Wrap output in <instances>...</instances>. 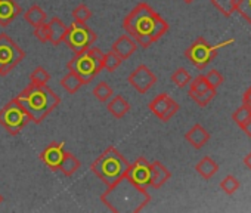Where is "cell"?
<instances>
[{
  "mask_svg": "<svg viewBox=\"0 0 251 213\" xmlns=\"http://www.w3.org/2000/svg\"><path fill=\"white\" fill-rule=\"evenodd\" d=\"M123 28L138 46L148 49L169 31V23L147 2H142L123 20Z\"/></svg>",
  "mask_w": 251,
  "mask_h": 213,
  "instance_id": "1",
  "label": "cell"
},
{
  "mask_svg": "<svg viewBox=\"0 0 251 213\" xmlns=\"http://www.w3.org/2000/svg\"><path fill=\"white\" fill-rule=\"evenodd\" d=\"M100 200L111 212L136 213L151 201V195L147 188L136 185L124 175L115 184L106 186Z\"/></svg>",
  "mask_w": 251,
  "mask_h": 213,
  "instance_id": "2",
  "label": "cell"
},
{
  "mask_svg": "<svg viewBox=\"0 0 251 213\" xmlns=\"http://www.w3.org/2000/svg\"><path fill=\"white\" fill-rule=\"evenodd\" d=\"M15 98L27 111L30 120L36 125L43 123L61 104V98L46 84L30 83Z\"/></svg>",
  "mask_w": 251,
  "mask_h": 213,
  "instance_id": "3",
  "label": "cell"
},
{
  "mask_svg": "<svg viewBox=\"0 0 251 213\" xmlns=\"http://www.w3.org/2000/svg\"><path fill=\"white\" fill-rule=\"evenodd\" d=\"M129 164L130 163L126 160V157L115 147H108L90 164V170L98 179H100L106 186H109L126 175Z\"/></svg>",
  "mask_w": 251,
  "mask_h": 213,
  "instance_id": "4",
  "label": "cell"
},
{
  "mask_svg": "<svg viewBox=\"0 0 251 213\" xmlns=\"http://www.w3.org/2000/svg\"><path fill=\"white\" fill-rule=\"evenodd\" d=\"M102 55L103 52L99 48H89L84 52L74 53V56L68 61L67 68L77 74L84 84L90 83L103 68H102Z\"/></svg>",
  "mask_w": 251,
  "mask_h": 213,
  "instance_id": "5",
  "label": "cell"
},
{
  "mask_svg": "<svg viewBox=\"0 0 251 213\" xmlns=\"http://www.w3.org/2000/svg\"><path fill=\"white\" fill-rule=\"evenodd\" d=\"M30 117L23 105L17 101V98L11 99L6 105L0 108V126H2L9 135L17 136L20 132L30 123Z\"/></svg>",
  "mask_w": 251,
  "mask_h": 213,
  "instance_id": "6",
  "label": "cell"
},
{
  "mask_svg": "<svg viewBox=\"0 0 251 213\" xmlns=\"http://www.w3.org/2000/svg\"><path fill=\"white\" fill-rule=\"evenodd\" d=\"M96 40H98V34L89 26H86V23L74 21L68 27V33L64 43L68 46V49L73 53H80L92 48Z\"/></svg>",
  "mask_w": 251,
  "mask_h": 213,
  "instance_id": "7",
  "label": "cell"
},
{
  "mask_svg": "<svg viewBox=\"0 0 251 213\" xmlns=\"http://www.w3.org/2000/svg\"><path fill=\"white\" fill-rule=\"evenodd\" d=\"M25 58V52L6 34H0V77L8 76Z\"/></svg>",
  "mask_w": 251,
  "mask_h": 213,
  "instance_id": "8",
  "label": "cell"
},
{
  "mask_svg": "<svg viewBox=\"0 0 251 213\" xmlns=\"http://www.w3.org/2000/svg\"><path fill=\"white\" fill-rule=\"evenodd\" d=\"M185 56L194 64V67H197L198 70H204L217 56V51L204 37H198L185 51Z\"/></svg>",
  "mask_w": 251,
  "mask_h": 213,
  "instance_id": "9",
  "label": "cell"
},
{
  "mask_svg": "<svg viewBox=\"0 0 251 213\" xmlns=\"http://www.w3.org/2000/svg\"><path fill=\"white\" fill-rule=\"evenodd\" d=\"M148 108L155 117L166 123L179 111L180 105L169 93H160L150 102Z\"/></svg>",
  "mask_w": 251,
  "mask_h": 213,
  "instance_id": "10",
  "label": "cell"
},
{
  "mask_svg": "<svg viewBox=\"0 0 251 213\" xmlns=\"http://www.w3.org/2000/svg\"><path fill=\"white\" fill-rule=\"evenodd\" d=\"M127 81L139 93H147L157 83V76L145 64H141L129 74Z\"/></svg>",
  "mask_w": 251,
  "mask_h": 213,
  "instance_id": "11",
  "label": "cell"
},
{
  "mask_svg": "<svg viewBox=\"0 0 251 213\" xmlns=\"http://www.w3.org/2000/svg\"><path fill=\"white\" fill-rule=\"evenodd\" d=\"M126 176H127L130 181H133L136 185L139 186H150V178H151V163L144 159L139 157L138 160H135L132 164H129L127 170H126Z\"/></svg>",
  "mask_w": 251,
  "mask_h": 213,
  "instance_id": "12",
  "label": "cell"
},
{
  "mask_svg": "<svg viewBox=\"0 0 251 213\" xmlns=\"http://www.w3.org/2000/svg\"><path fill=\"white\" fill-rule=\"evenodd\" d=\"M65 156V150H64V142H50L39 156V159L43 161V164L52 170V172H58L61 161Z\"/></svg>",
  "mask_w": 251,
  "mask_h": 213,
  "instance_id": "13",
  "label": "cell"
},
{
  "mask_svg": "<svg viewBox=\"0 0 251 213\" xmlns=\"http://www.w3.org/2000/svg\"><path fill=\"white\" fill-rule=\"evenodd\" d=\"M23 14L17 0H0V26L9 27Z\"/></svg>",
  "mask_w": 251,
  "mask_h": 213,
  "instance_id": "14",
  "label": "cell"
},
{
  "mask_svg": "<svg viewBox=\"0 0 251 213\" xmlns=\"http://www.w3.org/2000/svg\"><path fill=\"white\" fill-rule=\"evenodd\" d=\"M111 51L115 52L123 61H126V59H129L138 51V43L129 34H124V36H120L112 43Z\"/></svg>",
  "mask_w": 251,
  "mask_h": 213,
  "instance_id": "15",
  "label": "cell"
},
{
  "mask_svg": "<svg viewBox=\"0 0 251 213\" xmlns=\"http://www.w3.org/2000/svg\"><path fill=\"white\" fill-rule=\"evenodd\" d=\"M185 139L188 141V144H191L195 150H201L208 141H210V133L200 125H194L186 133H185Z\"/></svg>",
  "mask_w": 251,
  "mask_h": 213,
  "instance_id": "16",
  "label": "cell"
},
{
  "mask_svg": "<svg viewBox=\"0 0 251 213\" xmlns=\"http://www.w3.org/2000/svg\"><path fill=\"white\" fill-rule=\"evenodd\" d=\"M170 178H172L170 170L161 161L151 163V178H150V186L151 188H155V189L161 188Z\"/></svg>",
  "mask_w": 251,
  "mask_h": 213,
  "instance_id": "17",
  "label": "cell"
},
{
  "mask_svg": "<svg viewBox=\"0 0 251 213\" xmlns=\"http://www.w3.org/2000/svg\"><path fill=\"white\" fill-rule=\"evenodd\" d=\"M67 33H68V26H65L64 21H61L58 17H53L49 21V42L53 46L61 45L65 40Z\"/></svg>",
  "mask_w": 251,
  "mask_h": 213,
  "instance_id": "18",
  "label": "cell"
},
{
  "mask_svg": "<svg viewBox=\"0 0 251 213\" xmlns=\"http://www.w3.org/2000/svg\"><path fill=\"white\" fill-rule=\"evenodd\" d=\"M106 108H108V111H109L115 119H123L126 114H127V113L130 111V104H129L127 101H126L121 95H117V96H114V98L108 102Z\"/></svg>",
  "mask_w": 251,
  "mask_h": 213,
  "instance_id": "19",
  "label": "cell"
},
{
  "mask_svg": "<svg viewBox=\"0 0 251 213\" xmlns=\"http://www.w3.org/2000/svg\"><path fill=\"white\" fill-rule=\"evenodd\" d=\"M195 170L198 172V175L202 178V179H211L214 175H216V172L219 170V166H217V163L211 159V157H204L201 161H198L197 163V166H195Z\"/></svg>",
  "mask_w": 251,
  "mask_h": 213,
  "instance_id": "20",
  "label": "cell"
},
{
  "mask_svg": "<svg viewBox=\"0 0 251 213\" xmlns=\"http://www.w3.org/2000/svg\"><path fill=\"white\" fill-rule=\"evenodd\" d=\"M81 167V163L80 160L73 154V153H67L65 151V156L61 161V166H59V170L65 175V176H73L78 169Z\"/></svg>",
  "mask_w": 251,
  "mask_h": 213,
  "instance_id": "21",
  "label": "cell"
},
{
  "mask_svg": "<svg viewBox=\"0 0 251 213\" xmlns=\"http://www.w3.org/2000/svg\"><path fill=\"white\" fill-rule=\"evenodd\" d=\"M24 20L31 26V27H37V26H40V24H43V23H46V20H48V15H46V12L39 6V5H33L25 14H24Z\"/></svg>",
  "mask_w": 251,
  "mask_h": 213,
  "instance_id": "22",
  "label": "cell"
},
{
  "mask_svg": "<svg viewBox=\"0 0 251 213\" xmlns=\"http://www.w3.org/2000/svg\"><path fill=\"white\" fill-rule=\"evenodd\" d=\"M83 84H84L83 80H81L77 74H74L73 71L67 73V74L61 79V86H62L68 93H71V95L77 93Z\"/></svg>",
  "mask_w": 251,
  "mask_h": 213,
  "instance_id": "23",
  "label": "cell"
},
{
  "mask_svg": "<svg viewBox=\"0 0 251 213\" xmlns=\"http://www.w3.org/2000/svg\"><path fill=\"white\" fill-rule=\"evenodd\" d=\"M236 3L238 0H211V5L226 18L236 12Z\"/></svg>",
  "mask_w": 251,
  "mask_h": 213,
  "instance_id": "24",
  "label": "cell"
},
{
  "mask_svg": "<svg viewBox=\"0 0 251 213\" xmlns=\"http://www.w3.org/2000/svg\"><path fill=\"white\" fill-rule=\"evenodd\" d=\"M189 96H191L192 101L197 102L200 106H205V105H208V104L214 99V96H216V89L210 87V89L201 90V92H189Z\"/></svg>",
  "mask_w": 251,
  "mask_h": 213,
  "instance_id": "25",
  "label": "cell"
},
{
  "mask_svg": "<svg viewBox=\"0 0 251 213\" xmlns=\"http://www.w3.org/2000/svg\"><path fill=\"white\" fill-rule=\"evenodd\" d=\"M121 62H123V59L115 52H112V51H109V52L102 55V68L106 70L108 73L115 71L121 65Z\"/></svg>",
  "mask_w": 251,
  "mask_h": 213,
  "instance_id": "26",
  "label": "cell"
},
{
  "mask_svg": "<svg viewBox=\"0 0 251 213\" xmlns=\"http://www.w3.org/2000/svg\"><path fill=\"white\" fill-rule=\"evenodd\" d=\"M93 95L98 101L100 102H108V99H111L114 96V90L112 87L106 83V81H100L93 87Z\"/></svg>",
  "mask_w": 251,
  "mask_h": 213,
  "instance_id": "27",
  "label": "cell"
},
{
  "mask_svg": "<svg viewBox=\"0 0 251 213\" xmlns=\"http://www.w3.org/2000/svg\"><path fill=\"white\" fill-rule=\"evenodd\" d=\"M251 119V110L248 108L247 105H241L239 108H236L235 111H233V114H232V120L239 126V128H242L248 120Z\"/></svg>",
  "mask_w": 251,
  "mask_h": 213,
  "instance_id": "28",
  "label": "cell"
},
{
  "mask_svg": "<svg viewBox=\"0 0 251 213\" xmlns=\"http://www.w3.org/2000/svg\"><path fill=\"white\" fill-rule=\"evenodd\" d=\"M192 80L191 74L188 73V70L185 68H177L173 74H172V81L177 86V87H185L186 84H189Z\"/></svg>",
  "mask_w": 251,
  "mask_h": 213,
  "instance_id": "29",
  "label": "cell"
},
{
  "mask_svg": "<svg viewBox=\"0 0 251 213\" xmlns=\"http://www.w3.org/2000/svg\"><path fill=\"white\" fill-rule=\"evenodd\" d=\"M30 80L34 84H48L50 80V74L48 73V70H45L43 67H37L31 71L30 74Z\"/></svg>",
  "mask_w": 251,
  "mask_h": 213,
  "instance_id": "30",
  "label": "cell"
},
{
  "mask_svg": "<svg viewBox=\"0 0 251 213\" xmlns=\"http://www.w3.org/2000/svg\"><path fill=\"white\" fill-rule=\"evenodd\" d=\"M220 189L223 191V192H226V194H233V192H236L238 189H239V181L235 178V176H232V175H227V176H225L223 179H222V182H220Z\"/></svg>",
  "mask_w": 251,
  "mask_h": 213,
  "instance_id": "31",
  "label": "cell"
},
{
  "mask_svg": "<svg viewBox=\"0 0 251 213\" xmlns=\"http://www.w3.org/2000/svg\"><path fill=\"white\" fill-rule=\"evenodd\" d=\"M73 18H74V21L86 23L87 20L92 18V11H90L84 3H80V5L73 11Z\"/></svg>",
  "mask_w": 251,
  "mask_h": 213,
  "instance_id": "32",
  "label": "cell"
},
{
  "mask_svg": "<svg viewBox=\"0 0 251 213\" xmlns=\"http://www.w3.org/2000/svg\"><path fill=\"white\" fill-rule=\"evenodd\" d=\"M236 12L250 23L251 26V0H238L236 3Z\"/></svg>",
  "mask_w": 251,
  "mask_h": 213,
  "instance_id": "33",
  "label": "cell"
},
{
  "mask_svg": "<svg viewBox=\"0 0 251 213\" xmlns=\"http://www.w3.org/2000/svg\"><path fill=\"white\" fill-rule=\"evenodd\" d=\"M210 87H211V86L207 83L204 74L197 76V77L192 79L191 83H189V92H201V90H207V89H210Z\"/></svg>",
  "mask_w": 251,
  "mask_h": 213,
  "instance_id": "34",
  "label": "cell"
},
{
  "mask_svg": "<svg viewBox=\"0 0 251 213\" xmlns=\"http://www.w3.org/2000/svg\"><path fill=\"white\" fill-rule=\"evenodd\" d=\"M207 83L213 87V89H217L219 86L223 84V76L217 71V70H210L208 73L204 74Z\"/></svg>",
  "mask_w": 251,
  "mask_h": 213,
  "instance_id": "35",
  "label": "cell"
},
{
  "mask_svg": "<svg viewBox=\"0 0 251 213\" xmlns=\"http://www.w3.org/2000/svg\"><path fill=\"white\" fill-rule=\"evenodd\" d=\"M34 37L42 42V43H48L49 42V23H43L40 26H37L34 28Z\"/></svg>",
  "mask_w": 251,
  "mask_h": 213,
  "instance_id": "36",
  "label": "cell"
},
{
  "mask_svg": "<svg viewBox=\"0 0 251 213\" xmlns=\"http://www.w3.org/2000/svg\"><path fill=\"white\" fill-rule=\"evenodd\" d=\"M242 104L244 105H247L248 106V108L251 110V87L242 95Z\"/></svg>",
  "mask_w": 251,
  "mask_h": 213,
  "instance_id": "37",
  "label": "cell"
},
{
  "mask_svg": "<svg viewBox=\"0 0 251 213\" xmlns=\"http://www.w3.org/2000/svg\"><path fill=\"white\" fill-rule=\"evenodd\" d=\"M241 129L245 132V135H247L248 138H251V119H250V120H248V122L241 128Z\"/></svg>",
  "mask_w": 251,
  "mask_h": 213,
  "instance_id": "38",
  "label": "cell"
},
{
  "mask_svg": "<svg viewBox=\"0 0 251 213\" xmlns=\"http://www.w3.org/2000/svg\"><path fill=\"white\" fill-rule=\"evenodd\" d=\"M244 164H245V166H247V167L251 170V151H250V153H248V154L244 157Z\"/></svg>",
  "mask_w": 251,
  "mask_h": 213,
  "instance_id": "39",
  "label": "cell"
},
{
  "mask_svg": "<svg viewBox=\"0 0 251 213\" xmlns=\"http://www.w3.org/2000/svg\"><path fill=\"white\" fill-rule=\"evenodd\" d=\"M3 200H5V198H3V195H2V194H0V204H2V203H3Z\"/></svg>",
  "mask_w": 251,
  "mask_h": 213,
  "instance_id": "40",
  "label": "cell"
},
{
  "mask_svg": "<svg viewBox=\"0 0 251 213\" xmlns=\"http://www.w3.org/2000/svg\"><path fill=\"white\" fill-rule=\"evenodd\" d=\"M183 2H185V3H192L194 0H183Z\"/></svg>",
  "mask_w": 251,
  "mask_h": 213,
  "instance_id": "41",
  "label": "cell"
}]
</instances>
